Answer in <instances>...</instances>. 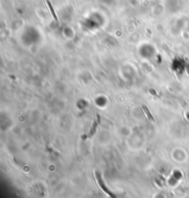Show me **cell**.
<instances>
[{"label":"cell","mask_w":189,"mask_h":198,"mask_svg":"<svg viewBox=\"0 0 189 198\" xmlns=\"http://www.w3.org/2000/svg\"><path fill=\"white\" fill-rule=\"evenodd\" d=\"M46 4H47V7H48V8H49V11H50V13H51L52 17H53V18H54V20H55L56 22H58V21H59V20H58V18H57V16H56V14H55V9H54V7H53V5L51 4L50 0H46Z\"/></svg>","instance_id":"obj_1"}]
</instances>
